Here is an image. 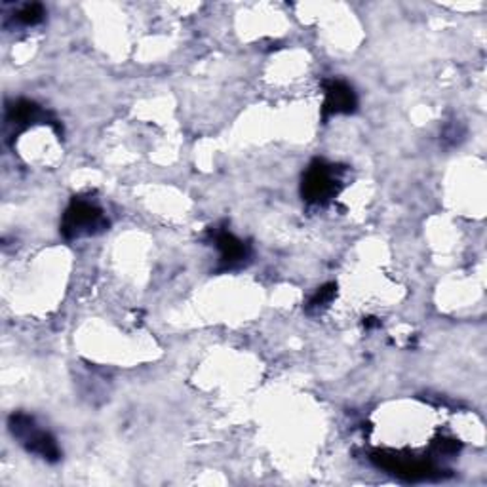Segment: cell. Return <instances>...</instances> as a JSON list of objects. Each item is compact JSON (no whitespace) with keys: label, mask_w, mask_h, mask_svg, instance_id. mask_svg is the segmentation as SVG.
Returning a JSON list of instances; mask_svg holds the SVG:
<instances>
[{"label":"cell","mask_w":487,"mask_h":487,"mask_svg":"<svg viewBox=\"0 0 487 487\" xmlns=\"http://www.w3.org/2000/svg\"><path fill=\"white\" fill-rule=\"evenodd\" d=\"M214 242L221 254V263L225 269H234L244 265V261L249 257V248L229 231H215Z\"/></svg>","instance_id":"obj_5"},{"label":"cell","mask_w":487,"mask_h":487,"mask_svg":"<svg viewBox=\"0 0 487 487\" xmlns=\"http://www.w3.org/2000/svg\"><path fill=\"white\" fill-rule=\"evenodd\" d=\"M337 294V286L336 284H328V286H322L320 288L316 294L311 297L309 304H307V311L309 312H318L326 309L328 304L333 301V297H336Z\"/></svg>","instance_id":"obj_8"},{"label":"cell","mask_w":487,"mask_h":487,"mask_svg":"<svg viewBox=\"0 0 487 487\" xmlns=\"http://www.w3.org/2000/svg\"><path fill=\"white\" fill-rule=\"evenodd\" d=\"M107 227L109 221L100 206L85 199H75L65 210L61 221V234L67 240H75L82 239V236L101 232Z\"/></svg>","instance_id":"obj_2"},{"label":"cell","mask_w":487,"mask_h":487,"mask_svg":"<svg viewBox=\"0 0 487 487\" xmlns=\"http://www.w3.org/2000/svg\"><path fill=\"white\" fill-rule=\"evenodd\" d=\"M341 170L336 164L314 160L303 175V199L311 204L324 206L337 197L341 191Z\"/></svg>","instance_id":"obj_3"},{"label":"cell","mask_w":487,"mask_h":487,"mask_svg":"<svg viewBox=\"0 0 487 487\" xmlns=\"http://www.w3.org/2000/svg\"><path fill=\"white\" fill-rule=\"evenodd\" d=\"M40 118H45V113L33 101L20 100V101L13 103L12 107H8L6 120L10 124H16V126H27V124H33Z\"/></svg>","instance_id":"obj_6"},{"label":"cell","mask_w":487,"mask_h":487,"mask_svg":"<svg viewBox=\"0 0 487 487\" xmlns=\"http://www.w3.org/2000/svg\"><path fill=\"white\" fill-rule=\"evenodd\" d=\"M45 16H46V12H45L43 4L33 3V4H23L16 12V16H13V20H16L18 23H21V25L31 27V25H37V23L43 21Z\"/></svg>","instance_id":"obj_7"},{"label":"cell","mask_w":487,"mask_h":487,"mask_svg":"<svg viewBox=\"0 0 487 487\" xmlns=\"http://www.w3.org/2000/svg\"><path fill=\"white\" fill-rule=\"evenodd\" d=\"M358 105L354 90L343 80H328L324 82V105H322V117H333V115H349L354 113Z\"/></svg>","instance_id":"obj_4"},{"label":"cell","mask_w":487,"mask_h":487,"mask_svg":"<svg viewBox=\"0 0 487 487\" xmlns=\"http://www.w3.org/2000/svg\"><path fill=\"white\" fill-rule=\"evenodd\" d=\"M10 430L29 453L38 455L48 463H58L61 459L58 442L46 430L38 428L31 415L13 413L10 417Z\"/></svg>","instance_id":"obj_1"}]
</instances>
